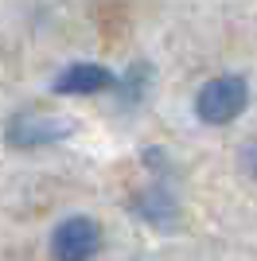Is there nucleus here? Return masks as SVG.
Listing matches in <instances>:
<instances>
[{
	"label": "nucleus",
	"mask_w": 257,
	"mask_h": 261,
	"mask_svg": "<svg viewBox=\"0 0 257 261\" xmlns=\"http://www.w3.org/2000/svg\"><path fill=\"white\" fill-rule=\"evenodd\" d=\"M246 106H249V82L242 74L211 78L195 98V113L207 125H230V121H238L246 113Z\"/></svg>",
	"instance_id": "obj_1"
},
{
	"label": "nucleus",
	"mask_w": 257,
	"mask_h": 261,
	"mask_svg": "<svg viewBox=\"0 0 257 261\" xmlns=\"http://www.w3.org/2000/svg\"><path fill=\"white\" fill-rule=\"evenodd\" d=\"M70 133H74V121L51 117V113H35V109H20L4 125V141L12 148H43V144L66 141Z\"/></svg>",
	"instance_id": "obj_2"
},
{
	"label": "nucleus",
	"mask_w": 257,
	"mask_h": 261,
	"mask_svg": "<svg viewBox=\"0 0 257 261\" xmlns=\"http://www.w3.org/2000/svg\"><path fill=\"white\" fill-rule=\"evenodd\" d=\"M97 246H101V226L86 215L63 218L51 234V257L59 261H86L97 253Z\"/></svg>",
	"instance_id": "obj_3"
},
{
	"label": "nucleus",
	"mask_w": 257,
	"mask_h": 261,
	"mask_svg": "<svg viewBox=\"0 0 257 261\" xmlns=\"http://www.w3.org/2000/svg\"><path fill=\"white\" fill-rule=\"evenodd\" d=\"M113 86H117V78L101 63H74L55 78V94H101Z\"/></svg>",
	"instance_id": "obj_4"
},
{
	"label": "nucleus",
	"mask_w": 257,
	"mask_h": 261,
	"mask_svg": "<svg viewBox=\"0 0 257 261\" xmlns=\"http://www.w3.org/2000/svg\"><path fill=\"white\" fill-rule=\"evenodd\" d=\"M128 207L137 211L144 222H152V226H160V230L164 226H175V215H179V211H175V199H171L164 187H148V191H140Z\"/></svg>",
	"instance_id": "obj_5"
},
{
	"label": "nucleus",
	"mask_w": 257,
	"mask_h": 261,
	"mask_svg": "<svg viewBox=\"0 0 257 261\" xmlns=\"http://www.w3.org/2000/svg\"><path fill=\"white\" fill-rule=\"evenodd\" d=\"M242 172H246V175H257V144L242 148Z\"/></svg>",
	"instance_id": "obj_6"
}]
</instances>
